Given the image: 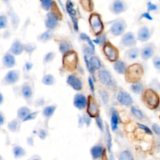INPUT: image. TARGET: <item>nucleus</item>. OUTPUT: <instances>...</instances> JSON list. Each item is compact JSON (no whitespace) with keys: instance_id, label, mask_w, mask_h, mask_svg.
Here are the masks:
<instances>
[{"instance_id":"nucleus-1","label":"nucleus","mask_w":160,"mask_h":160,"mask_svg":"<svg viewBox=\"0 0 160 160\" xmlns=\"http://www.w3.org/2000/svg\"><path fill=\"white\" fill-rule=\"evenodd\" d=\"M144 74V68L139 63H134L127 68L124 74L125 81L128 83H134L141 80Z\"/></svg>"},{"instance_id":"nucleus-2","label":"nucleus","mask_w":160,"mask_h":160,"mask_svg":"<svg viewBox=\"0 0 160 160\" xmlns=\"http://www.w3.org/2000/svg\"><path fill=\"white\" fill-rule=\"evenodd\" d=\"M142 100L144 104L150 109L157 108L160 102L158 94L152 89H147L143 92Z\"/></svg>"},{"instance_id":"nucleus-3","label":"nucleus","mask_w":160,"mask_h":160,"mask_svg":"<svg viewBox=\"0 0 160 160\" xmlns=\"http://www.w3.org/2000/svg\"><path fill=\"white\" fill-rule=\"evenodd\" d=\"M62 62V66L66 70L69 72H73L76 69L78 62V56L77 52L71 50L63 54Z\"/></svg>"},{"instance_id":"nucleus-4","label":"nucleus","mask_w":160,"mask_h":160,"mask_svg":"<svg viewBox=\"0 0 160 160\" xmlns=\"http://www.w3.org/2000/svg\"><path fill=\"white\" fill-rule=\"evenodd\" d=\"M89 22L91 30L96 36L102 34L104 30V24L98 12L92 13L89 18Z\"/></svg>"},{"instance_id":"nucleus-5","label":"nucleus","mask_w":160,"mask_h":160,"mask_svg":"<svg viewBox=\"0 0 160 160\" xmlns=\"http://www.w3.org/2000/svg\"><path fill=\"white\" fill-rule=\"evenodd\" d=\"M61 19V15L60 12L58 11L57 8L56 10L51 9L50 12H48L46 16V18L44 20V24L46 27L48 29H55L59 23V21Z\"/></svg>"},{"instance_id":"nucleus-6","label":"nucleus","mask_w":160,"mask_h":160,"mask_svg":"<svg viewBox=\"0 0 160 160\" xmlns=\"http://www.w3.org/2000/svg\"><path fill=\"white\" fill-rule=\"evenodd\" d=\"M102 51L109 61L114 62L118 60L119 50L111 42H106L102 46Z\"/></svg>"},{"instance_id":"nucleus-7","label":"nucleus","mask_w":160,"mask_h":160,"mask_svg":"<svg viewBox=\"0 0 160 160\" xmlns=\"http://www.w3.org/2000/svg\"><path fill=\"white\" fill-rule=\"evenodd\" d=\"M126 21L122 19H118L114 21L109 28L110 33L115 37L122 36L126 29Z\"/></svg>"},{"instance_id":"nucleus-8","label":"nucleus","mask_w":160,"mask_h":160,"mask_svg":"<svg viewBox=\"0 0 160 160\" xmlns=\"http://www.w3.org/2000/svg\"><path fill=\"white\" fill-rule=\"evenodd\" d=\"M87 113L91 118H96L99 116V105L94 98L92 96H89L88 98Z\"/></svg>"},{"instance_id":"nucleus-9","label":"nucleus","mask_w":160,"mask_h":160,"mask_svg":"<svg viewBox=\"0 0 160 160\" xmlns=\"http://www.w3.org/2000/svg\"><path fill=\"white\" fill-rule=\"evenodd\" d=\"M120 44L125 48H133L136 44V39L132 32H128L122 35Z\"/></svg>"},{"instance_id":"nucleus-10","label":"nucleus","mask_w":160,"mask_h":160,"mask_svg":"<svg viewBox=\"0 0 160 160\" xmlns=\"http://www.w3.org/2000/svg\"><path fill=\"white\" fill-rule=\"evenodd\" d=\"M127 9V5L123 0H113L109 6L111 13L119 15L124 12Z\"/></svg>"},{"instance_id":"nucleus-11","label":"nucleus","mask_w":160,"mask_h":160,"mask_svg":"<svg viewBox=\"0 0 160 160\" xmlns=\"http://www.w3.org/2000/svg\"><path fill=\"white\" fill-rule=\"evenodd\" d=\"M98 77L100 82L105 86H111L113 84V79L111 72L106 69L99 70Z\"/></svg>"},{"instance_id":"nucleus-12","label":"nucleus","mask_w":160,"mask_h":160,"mask_svg":"<svg viewBox=\"0 0 160 160\" xmlns=\"http://www.w3.org/2000/svg\"><path fill=\"white\" fill-rule=\"evenodd\" d=\"M19 79V72L18 70L9 71L2 79V82L5 85L14 84L18 81Z\"/></svg>"},{"instance_id":"nucleus-13","label":"nucleus","mask_w":160,"mask_h":160,"mask_svg":"<svg viewBox=\"0 0 160 160\" xmlns=\"http://www.w3.org/2000/svg\"><path fill=\"white\" fill-rule=\"evenodd\" d=\"M67 84L74 90L79 91L82 89V81L75 74H70L66 80Z\"/></svg>"},{"instance_id":"nucleus-14","label":"nucleus","mask_w":160,"mask_h":160,"mask_svg":"<svg viewBox=\"0 0 160 160\" xmlns=\"http://www.w3.org/2000/svg\"><path fill=\"white\" fill-rule=\"evenodd\" d=\"M73 104L74 106L79 110L84 109L86 107H87L88 99L83 94L77 93L74 96Z\"/></svg>"},{"instance_id":"nucleus-15","label":"nucleus","mask_w":160,"mask_h":160,"mask_svg":"<svg viewBox=\"0 0 160 160\" xmlns=\"http://www.w3.org/2000/svg\"><path fill=\"white\" fill-rule=\"evenodd\" d=\"M118 101L124 106H130L132 103V99L130 94L124 91H120L117 96Z\"/></svg>"},{"instance_id":"nucleus-16","label":"nucleus","mask_w":160,"mask_h":160,"mask_svg":"<svg viewBox=\"0 0 160 160\" xmlns=\"http://www.w3.org/2000/svg\"><path fill=\"white\" fill-rule=\"evenodd\" d=\"M2 65L6 68H12L16 65V58L11 52H6L2 57Z\"/></svg>"},{"instance_id":"nucleus-17","label":"nucleus","mask_w":160,"mask_h":160,"mask_svg":"<svg viewBox=\"0 0 160 160\" xmlns=\"http://www.w3.org/2000/svg\"><path fill=\"white\" fill-rule=\"evenodd\" d=\"M24 51V44L18 39H16L12 43L10 48V52L14 56H18Z\"/></svg>"},{"instance_id":"nucleus-18","label":"nucleus","mask_w":160,"mask_h":160,"mask_svg":"<svg viewBox=\"0 0 160 160\" xmlns=\"http://www.w3.org/2000/svg\"><path fill=\"white\" fill-rule=\"evenodd\" d=\"M127 68L126 63L120 59L117 60L113 63V69L119 74L124 75L126 72Z\"/></svg>"},{"instance_id":"nucleus-19","label":"nucleus","mask_w":160,"mask_h":160,"mask_svg":"<svg viewBox=\"0 0 160 160\" xmlns=\"http://www.w3.org/2000/svg\"><path fill=\"white\" fill-rule=\"evenodd\" d=\"M21 92L24 98L29 99L32 98L33 91L32 87L28 83H24L21 87Z\"/></svg>"},{"instance_id":"nucleus-20","label":"nucleus","mask_w":160,"mask_h":160,"mask_svg":"<svg viewBox=\"0 0 160 160\" xmlns=\"http://www.w3.org/2000/svg\"><path fill=\"white\" fill-rule=\"evenodd\" d=\"M154 54V48L151 45H146L142 48L141 51V58L144 60H147L151 58Z\"/></svg>"},{"instance_id":"nucleus-21","label":"nucleus","mask_w":160,"mask_h":160,"mask_svg":"<svg viewBox=\"0 0 160 160\" xmlns=\"http://www.w3.org/2000/svg\"><path fill=\"white\" fill-rule=\"evenodd\" d=\"M150 33L148 28L146 26L141 27L138 32V39L141 42H145L149 39Z\"/></svg>"},{"instance_id":"nucleus-22","label":"nucleus","mask_w":160,"mask_h":160,"mask_svg":"<svg viewBox=\"0 0 160 160\" xmlns=\"http://www.w3.org/2000/svg\"><path fill=\"white\" fill-rule=\"evenodd\" d=\"M91 154L94 159L100 158L104 154V149L101 145L98 144L92 146L90 150Z\"/></svg>"},{"instance_id":"nucleus-23","label":"nucleus","mask_w":160,"mask_h":160,"mask_svg":"<svg viewBox=\"0 0 160 160\" xmlns=\"http://www.w3.org/2000/svg\"><path fill=\"white\" fill-rule=\"evenodd\" d=\"M53 36H54V34H53L52 30L48 29L46 31L43 32L42 33L39 34L37 36V40L39 42L45 43V42H47L48 41H50L51 39H52L53 38Z\"/></svg>"},{"instance_id":"nucleus-24","label":"nucleus","mask_w":160,"mask_h":160,"mask_svg":"<svg viewBox=\"0 0 160 160\" xmlns=\"http://www.w3.org/2000/svg\"><path fill=\"white\" fill-rule=\"evenodd\" d=\"M139 54V50L138 48L136 47L131 48L129 49H128L125 54H124V57L128 59V60L133 61L137 59Z\"/></svg>"},{"instance_id":"nucleus-25","label":"nucleus","mask_w":160,"mask_h":160,"mask_svg":"<svg viewBox=\"0 0 160 160\" xmlns=\"http://www.w3.org/2000/svg\"><path fill=\"white\" fill-rule=\"evenodd\" d=\"M119 121V114L116 111V109H113L111 113V127L112 131H115L118 128V124Z\"/></svg>"},{"instance_id":"nucleus-26","label":"nucleus","mask_w":160,"mask_h":160,"mask_svg":"<svg viewBox=\"0 0 160 160\" xmlns=\"http://www.w3.org/2000/svg\"><path fill=\"white\" fill-rule=\"evenodd\" d=\"M89 62H90V65H91L92 69H94V71H96V70L99 71L101 69V67H102L101 62L98 56H96L94 55V56L90 57Z\"/></svg>"},{"instance_id":"nucleus-27","label":"nucleus","mask_w":160,"mask_h":160,"mask_svg":"<svg viewBox=\"0 0 160 160\" xmlns=\"http://www.w3.org/2000/svg\"><path fill=\"white\" fill-rule=\"evenodd\" d=\"M130 88L131 90L136 94H141L144 92V86L140 81L132 83Z\"/></svg>"},{"instance_id":"nucleus-28","label":"nucleus","mask_w":160,"mask_h":160,"mask_svg":"<svg viewBox=\"0 0 160 160\" xmlns=\"http://www.w3.org/2000/svg\"><path fill=\"white\" fill-rule=\"evenodd\" d=\"M80 3L85 11L88 12H91L93 10L94 4L92 0H80Z\"/></svg>"},{"instance_id":"nucleus-29","label":"nucleus","mask_w":160,"mask_h":160,"mask_svg":"<svg viewBox=\"0 0 160 160\" xmlns=\"http://www.w3.org/2000/svg\"><path fill=\"white\" fill-rule=\"evenodd\" d=\"M42 82L47 86H51L55 83V78L51 74H46L42 78Z\"/></svg>"},{"instance_id":"nucleus-30","label":"nucleus","mask_w":160,"mask_h":160,"mask_svg":"<svg viewBox=\"0 0 160 160\" xmlns=\"http://www.w3.org/2000/svg\"><path fill=\"white\" fill-rule=\"evenodd\" d=\"M59 51L63 54L71 51V44L68 41H61L59 44Z\"/></svg>"},{"instance_id":"nucleus-31","label":"nucleus","mask_w":160,"mask_h":160,"mask_svg":"<svg viewBox=\"0 0 160 160\" xmlns=\"http://www.w3.org/2000/svg\"><path fill=\"white\" fill-rule=\"evenodd\" d=\"M56 109V106L55 105H51V106H48L45 107L42 112L44 116L46 118H50L54 114Z\"/></svg>"},{"instance_id":"nucleus-32","label":"nucleus","mask_w":160,"mask_h":160,"mask_svg":"<svg viewBox=\"0 0 160 160\" xmlns=\"http://www.w3.org/2000/svg\"><path fill=\"white\" fill-rule=\"evenodd\" d=\"M29 113H31L30 109L28 107H26V106L21 107L20 108H19L18 112H17L18 118L19 119H24Z\"/></svg>"},{"instance_id":"nucleus-33","label":"nucleus","mask_w":160,"mask_h":160,"mask_svg":"<svg viewBox=\"0 0 160 160\" xmlns=\"http://www.w3.org/2000/svg\"><path fill=\"white\" fill-rule=\"evenodd\" d=\"M66 9L70 16H75L76 14V10L74 9V4L71 0H68L66 3Z\"/></svg>"},{"instance_id":"nucleus-34","label":"nucleus","mask_w":160,"mask_h":160,"mask_svg":"<svg viewBox=\"0 0 160 160\" xmlns=\"http://www.w3.org/2000/svg\"><path fill=\"white\" fill-rule=\"evenodd\" d=\"M41 8L45 11H49L51 9L54 2L53 0H39Z\"/></svg>"},{"instance_id":"nucleus-35","label":"nucleus","mask_w":160,"mask_h":160,"mask_svg":"<svg viewBox=\"0 0 160 160\" xmlns=\"http://www.w3.org/2000/svg\"><path fill=\"white\" fill-rule=\"evenodd\" d=\"M118 160H134L132 153L128 150L124 151L119 154Z\"/></svg>"},{"instance_id":"nucleus-36","label":"nucleus","mask_w":160,"mask_h":160,"mask_svg":"<svg viewBox=\"0 0 160 160\" xmlns=\"http://www.w3.org/2000/svg\"><path fill=\"white\" fill-rule=\"evenodd\" d=\"M106 36L104 34H101L98 36L95 39L93 40V42L100 46H104L106 42Z\"/></svg>"},{"instance_id":"nucleus-37","label":"nucleus","mask_w":160,"mask_h":160,"mask_svg":"<svg viewBox=\"0 0 160 160\" xmlns=\"http://www.w3.org/2000/svg\"><path fill=\"white\" fill-rule=\"evenodd\" d=\"M80 38L84 41H87V42L88 43V46H89L93 50L95 51V46H94V42H93V41H92L91 39V38H89V36L86 34V33H84V32H82L80 34Z\"/></svg>"},{"instance_id":"nucleus-38","label":"nucleus","mask_w":160,"mask_h":160,"mask_svg":"<svg viewBox=\"0 0 160 160\" xmlns=\"http://www.w3.org/2000/svg\"><path fill=\"white\" fill-rule=\"evenodd\" d=\"M13 153L15 158H20L25 154V151L21 147L16 146L13 148Z\"/></svg>"},{"instance_id":"nucleus-39","label":"nucleus","mask_w":160,"mask_h":160,"mask_svg":"<svg viewBox=\"0 0 160 160\" xmlns=\"http://www.w3.org/2000/svg\"><path fill=\"white\" fill-rule=\"evenodd\" d=\"M56 56V53L53 51H50L48 52V53H46L44 58H43V62L44 63H49L50 62H51L55 58Z\"/></svg>"},{"instance_id":"nucleus-40","label":"nucleus","mask_w":160,"mask_h":160,"mask_svg":"<svg viewBox=\"0 0 160 160\" xmlns=\"http://www.w3.org/2000/svg\"><path fill=\"white\" fill-rule=\"evenodd\" d=\"M106 139H107V146H108V150L110 152L111 149V146H112V141H111V136L109 131V128L108 124H106Z\"/></svg>"},{"instance_id":"nucleus-41","label":"nucleus","mask_w":160,"mask_h":160,"mask_svg":"<svg viewBox=\"0 0 160 160\" xmlns=\"http://www.w3.org/2000/svg\"><path fill=\"white\" fill-rule=\"evenodd\" d=\"M18 122L16 120H12L8 123V128L11 131L15 132L18 129Z\"/></svg>"},{"instance_id":"nucleus-42","label":"nucleus","mask_w":160,"mask_h":160,"mask_svg":"<svg viewBox=\"0 0 160 160\" xmlns=\"http://www.w3.org/2000/svg\"><path fill=\"white\" fill-rule=\"evenodd\" d=\"M83 51V53L84 54L86 55L88 57L90 56H92L94 54V50H93L89 46H84V47L82 49Z\"/></svg>"},{"instance_id":"nucleus-43","label":"nucleus","mask_w":160,"mask_h":160,"mask_svg":"<svg viewBox=\"0 0 160 160\" xmlns=\"http://www.w3.org/2000/svg\"><path fill=\"white\" fill-rule=\"evenodd\" d=\"M99 96H100L102 101L104 104H107L108 102V100H109V96H108V92L105 91L101 90L99 91Z\"/></svg>"},{"instance_id":"nucleus-44","label":"nucleus","mask_w":160,"mask_h":160,"mask_svg":"<svg viewBox=\"0 0 160 160\" xmlns=\"http://www.w3.org/2000/svg\"><path fill=\"white\" fill-rule=\"evenodd\" d=\"M131 110L132 113L134 114V116L135 117H136L137 118L142 119L143 118V114L139 109H137L136 108H135L134 106H132L131 108Z\"/></svg>"},{"instance_id":"nucleus-45","label":"nucleus","mask_w":160,"mask_h":160,"mask_svg":"<svg viewBox=\"0 0 160 160\" xmlns=\"http://www.w3.org/2000/svg\"><path fill=\"white\" fill-rule=\"evenodd\" d=\"M8 25V19L6 16L2 14L0 16V28L4 29Z\"/></svg>"},{"instance_id":"nucleus-46","label":"nucleus","mask_w":160,"mask_h":160,"mask_svg":"<svg viewBox=\"0 0 160 160\" xmlns=\"http://www.w3.org/2000/svg\"><path fill=\"white\" fill-rule=\"evenodd\" d=\"M36 45L32 43H28L24 44V51L28 53H32L36 49Z\"/></svg>"},{"instance_id":"nucleus-47","label":"nucleus","mask_w":160,"mask_h":160,"mask_svg":"<svg viewBox=\"0 0 160 160\" xmlns=\"http://www.w3.org/2000/svg\"><path fill=\"white\" fill-rule=\"evenodd\" d=\"M83 57H84V62H85V64H86V68H87L88 71L92 75H93V74H94V72L95 71L92 69V68H91V65H90L89 59H88V57L86 55H85V54H84V56H83Z\"/></svg>"},{"instance_id":"nucleus-48","label":"nucleus","mask_w":160,"mask_h":160,"mask_svg":"<svg viewBox=\"0 0 160 160\" xmlns=\"http://www.w3.org/2000/svg\"><path fill=\"white\" fill-rule=\"evenodd\" d=\"M95 119H96V123L98 125V127L99 128V129L101 131H103V130H104V125H103L101 118L100 116H98V117L96 118Z\"/></svg>"},{"instance_id":"nucleus-49","label":"nucleus","mask_w":160,"mask_h":160,"mask_svg":"<svg viewBox=\"0 0 160 160\" xmlns=\"http://www.w3.org/2000/svg\"><path fill=\"white\" fill-rule=\"evenodd\" d=\"M38 113V111L29 113V114L22 120V121H23V122H24V121H30V120H32V119H34V118L36 117Z\"/></svg>"},{"instance_id":"nucleus-50","label":"nucleus","mask_w":160,"mask_h":160,"mask_svg":"<svg viewBox=\"0 0 160 160\" xmlns=\"http://www.w3.org/2000/svg\"><path fill=\"white\" fill-rule=\"evenodd\" d=\"M158 9L156 5H155L154 4H152L151 1H149L147 4V10L148 12H149V11H155Z\"/></svg>"},{"instance_id":"nucleus-51","label":"nucleus","mask_w":160,"mask_h":160,"mask_svg":"<svg viewBox=\"0 0 160 160\" xmlns=\"http://www.w3.org/2000/svg\"><path fill=\"white\" fill-rule=\"evenodd\" d=\"M71 18V20L73 23V27L74 29L76 31H78L79 29V26H78V19L76 18V16H70Z\"/></svg>"},{"instance_id":"nucleus-52","label":"nucleus","mask_w":160,"mask_h":160,"mask_svg":"<svg viewBox=\"0 0 160 160\" xmlns=\"http://www.w3.org/2000/svg\"><path fill=\"white\" fill-rule=\"evenodd\" d=\"M153 64L156 69L160 70V57H154L153 58Z\"/></svg>"},{"instance_id":"nucleus-53","label":"nucleus","mask_w":160,"mask_h":160,"mask_svg":"<svg viewBox=\"0 0 160 160\" xmlns=\"http://www.w3.org/2000/svg\"><path fill=\"white\" fill-rule=\"evenodd\" d=\"M137 124H138V126L141 129H142V130H144L147 134H150V135L152 134V131H151V130H150V129H149V128H148V127L146 126L145 125L142 124H140V123H137Z\"/></svg>"},{"instance_id":"nucleus-54","label":"nucleus","mask_w":160,"mask_h":160,"mask_svg":"<svg viewBox=\"0 0 160 160\" xmlns=\"http://www.w3.org/2000/svg\"><path fill=\"white\" fill-rule=\"evenodd\" d=\"M88 84H89V88H90L92 93L94 94V81H93L91 77L88 78Z\"/></svg>"},{"instance_id":"nucleus-55","label":"nucleus","mask_w":160,"mask_h":160,"mask_svg":"<svg viewBox=\"0 0 160 160\" xmlns=\"http://www.w3.org/2000/svg\"><path fill=\"white\" fill-rule=\"evenodd\" d=\"M152 129L153 130V131L158 135H160V126L156 124V123H154L152 124Z\"/></svg>"},{"instance_id":"nucleus-56","label":"nucleus","mask_w":160,"mask_h":160,"mask_svg":"<svg viewBox=\"0 0 160 160\" xmlns=\"http://www.w3.org/2000/svg\"><path fill=\"white\" fill-rule=\"evenodd\" d=\"M141 19L142 18H146L148 20H152V18L151 17V16L149 14V13L148 12H144L142 13L141 15V17H140Z\"/></svg>"},{"instance_id":"nucleus-57","label":"nucleus","mask_w":160,"mask_h":160,"mask_svg":"<svg viewBox=\"0 0 160 160\" xmlns=\"http://www.w3.org/2000/svg\"><path fill=\"white\" fill-rule=\"evenodd\" d=\"M38 135H39V137L41 139H44V138H46V132H45L43 129H41V130L39 131V132Z\"/></svg>"},{"instance_id":"nucleus-58","label":"nucleus","mask_w":160,"mask_h":160,"mask_svg":"<svg viewBox=\"0 0 160 160\" xmlns=\"http://www.w3.org/2000/svg\"><path fill=\"white\" fill-rule=\"evenodd\" d=\"M25 67L27 69V70H30L31 69V67H32V64L29 62H27L25 65Z\"/></svg>"},{"instance_id":"nucleus-59","label":"nucleus","mask_w":160,"mask_h":160,"mask_svg":"<svg viewBox=\"0 0 160 160\" xmlns=\"http://www.w3.org/2000/svg\"><path fill=\"white\" fill-rule=\"evenodd\" d=\"M4 122V118H3V116L2 114H0V124L2 125Z\"/></svg>"},{"instance_id":"nucleus-60","label":"nucleus","mask_w":160,"mask_h":160,"mask_svg":"<svg viewBox=\"0 0 160 160\" xmlns=\"http://www.w3.org/2000/svg\"><path fill=\"white\" fill-rule=\"evenodd\" d=\"M32 160H41V159H40L39 157H35V156H34Z\"/></svg>"},{"instance_id":"nucleus-61","label":"nucleus","mask_w":160,"mask_h":160,"mask_svg":"<svg viewBox=\"0 0 160 160\" xmlns=\"http://www.w3.org/2000/svg\"><path fill=\"white\" fill-rule=\"evenodd\" d=\"M0 96H1V104L2 102V99H3V96H2V94L1 93L0 94Z\"/></svg>"},{"instance_id":"nucleus-62","label":"nucleus","mask_w":160,"mask_h":160,"mask_svg":"<svg viewBox=\"0 0 160 160\" xmlns=\"http://www.w3.org/2000/svg\"><path fill=\"white\" fill-rule=\"evenodd\" d=\"M158 148L160 150V138L159 139V144H158Z\"/></svg>"},{"instance_id":"nucleus-63","label":"nucleus","mask_w":160,"mask_h":160,"mask_svg":"<svg viewBox=\"0 0 160 160\" xmlns=\"http://www.w3.org/2000/svg\"><path fill=\"white\" fill-rule=\"evenodd\" d=\"M2 1H4V2H6V1H8V0H2Z\"/></svg>"},{"instance_id":"nucleus-64","label":"nucleus","mask_w":160,"mask_h":160,"mask_svg":"<svg viewBox=\"0 0 160 160\" xmlns=\"http://www.w3.org/2000/svg\"><path fill=\"white\" fill-rule=\"evenodd\" d=\"M159 118H160V116H159Z\"/></svg>"}]
</instances>
